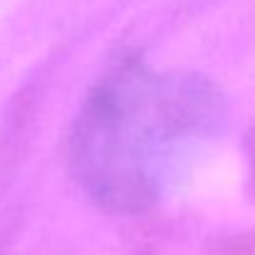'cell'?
Returning <instances> with one entry per match:
<instances>
[{
  "label": "cell",
  "instance_id": "1",
  "mask_svg": "<svg viewBox=\"0 0 255 255\" xmlns=\"http://www.w3.org/2000/svg\"><path fill=\"white\" fill-rule=\"evenodd\" d=\"M218 117L211 85L124 62L85 99L70 134V169L102 208L144 211L161 193L178 144L208 134Z\"/></svg>",
  "mask_w": 255,
  "mask_h": 255
},
{
  "label": "cell",
  "instance_id": "3",
  "mask_svg": "<svg viewBox=\"0 0 255 255\" xmlns=\"http://www.w3.org/2000/svg\"><path fill=\"white\" fill-rule=\"evenodd\" d=\"M251 151H253V171H255V136H253V144H251Z\"/></svg>",
  "mask_w": 255,
  "mask_h": 255
},
{
  "label": "cell",
  "instance_id": "2",
  "mask_svg": "<svg viewBox=\"0 0 255 255\" xmlns=\"http://www.w3.org/2000/svg\"><path fill=\"white\" fill-rule=\"evenodd\" d=\"M206 255H255V233L221 238V241L208 246Z\"/></svg>",
  "mask_w": 255,
  "mask_h": 255
}]
</instances>
